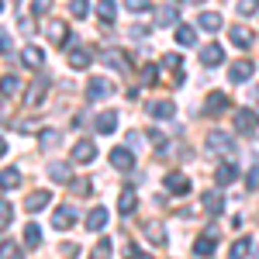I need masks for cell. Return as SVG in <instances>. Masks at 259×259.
<instances>
[{
    "label": "cell",
    "mask_w": 259,
    "mask_h": 259,
    "mask_svg": "<svg viewBox=\"0 0 259 259\" xmlns=\"http://www.w3.org/2000/svg\"><path fill=\"white\" fill-rule=\"evenodd\" d=\"M0 11H4V0H0Z\"/></svg>",
    "instance_id": "f907efd6"
},
{
    "label": "cell",
    "mask_w": 259,
    "mask_h": 259,
    "mask_svg": "<svg viewBox=\"0 0 259 259\" xmlns=\"http://www.w3.org/2000/svg\"><path fill=\"white\" fill-rule=\"evenodd\" d=\"M0 56H11V35L0 28Z\"/></svg>",
    "instance_id": "b9f144b4"
},
{
    "label": "cell",
    "mask_w": 259,
    "mask_h": 259,
    "mask_svg": "<svg viewBox=\"0 0 259 259\" xmlns=\"http://www.w3.org/2000/svg\"><path fill=\"white\" fill-rule=\"evenodd\" d=\"M256 124H259V118L249 111V107H242V111H235V128H239L242 135H252L256 132Z\"/></svg>",
    "instance_id": "8992f818"
},
{
    "label": "cell",
    "mask_w": 259,
    "mask_h": 259,
    "mask_svg": "<svg viewBox=\"0 0 259 259\" xmlns=\"http://www.w3.org/2000/svg\"><path fill=\"white\" fill-rule=\"evenodd\" d=\"M38 242H41V228L35 225V221H28V225H24V245H31V249H35Z\"/></svg>",
    "instance_id": "83f0119b"
},
{
    "label": "cell",
    "mask_w": 259,
    "mask_h": 259,
    "mask_svg": "<svg viewBox=\"0 0 259 259\" xmlns=\"http://www.w3.org/2000/svg\"><path fill=\"white\" fill-rule=\"evenodd\" d=\"M49 38L52 41H66L69 38V28H66L62 21H52V24H49Z\"/></svg>",
    "instance_id": "4dcf8cb0"
},
{
    "label": "cell",
    "mask_w": 259,
    "mask_h": 259,
    "mask_svg": "<svg viewBox=\"0 0 259 259\" xmlns=\"http://www.w3.org/2000/svg\"><path fill=\"white\" fill-rule=\"evenodd\" d=\"M162 66L166 69H180V56H162Z\"/></svg>",
    "instance_id": "7dc6e473"
},
{
    "label": "cell",
    "mask_w": 259,
    "mask_h": 259,
    "mask_svg": "<svg viewBox=\"0 0 259 259\" xmlns=\"http://www.w3.org/2000/svg\"><path fill=\"white\" fill-rule=\"evenodd\" d=\"M94 187L87 183V180H73V194H90Z\"/></svg>",
    "instance_id": "f6af8a7d"
},
{
    "label": "cell",
    "mask_w": 259,
    "mask_h": 259,
    "mask_svg": "<svg viewBox=\"0 0 259 259\" xmlns=\"http://www.w3.org/2000/svg\"><path fill=\"white\" fill-rule=\"evenodd\" d=\"M166 190H169L173 197H183V194H190V180L183 177V173H169V177H166Z\"/></svg>",
    "instance_id": "9c48e42d"
},
{
    "label": "cell",
    "mask_w": 259,
    "mask_h": 259,
    "mask_svg": "<svg viewBox=\"0 0 259 259\" xmlns=\"http://www.w3.org/2000/svg\"><path fill=\"white\" fill-rule=\"evenodd\" d=\"M52 11V0H31V14L41 18V14H49Z\"/></svg>",
    "instance_id": "f35d334b"
},
{
    "label": "cell",
    "mask_w": 259,
    "mask_h": 259,
    "mask_svg": "<svg viewBox=\"0 0 259 259\" xmlns=\"http://www.w3.org/2000/svg\"><path fill=\"white\" fill-rule=\"evenodd\" d=\"M156 80H159V69H156V66H145V69H142V83H145V87H152Z\"/></svg>",
    "instance_id": "ab89813d"
},
{
    "label": "cell",
    "mask_w": 259,
    "mask_h": 259,
    "mask_svg": "<svg viewBox=\"0 0 259 259\" xmlns=\"http://www.w3.org/2000/svg\"><path fill=\"white\" fill-rule=\"evenodd\" d=\"M97 11H100V18H104V21H114V14H118V4H114V0H100Z\"/></svg>",
    "instance_id": "836d02e7"
},
{
    "label": "cell",
    "mask_w": 259,
    "mask_h": 259,
    "mask_svg": "<svg viewBox=\"0 0 259 259\" xmlns=\"http://www.w3.org/2000/svg\"><path fill=\"white\" fill-rule=\"evenodd\" d=\"M249 76H252V62H249V59L232 62V80H235V83H245Z\"/></svg>",
    "instance_id": "603a6c76"
},
{
    "label": "cell",
    "mask_w": 259,
    "mask_h": 259,
    "mask_svg": "<svg viewBox=\"0 0 259 259\" xmlns=\"http://www.w3.org/2000/svg\"><path fill=\"white\" fill-rule=\"evenodd\" d=\"M49 204H52V194H49V190H35V194H28V197H24V207H28L31 214L41 211V207H49Z\"/></svg>",
    "instance_id": "e0dca14e"
},
{
    "label": "cell",
    "mask_w": 259,
    "mask_h": 259,
    "mask_svg": "<svg viewBox=\"0 0 259 259\" xmlns=\"http://www.w3.org/2000/svg\"><path fill=\"white\" fill-rule=\"evenodd\" d=\"M104 62H107V66H121V69H124V59H121L118 52H104Z\"/></svg>",
    "instance_id": "ee69618b"
},
{
    "label": "cell",
    "mask_w": 259,
    "mask_h": 259,
    "mask_svg": "<svg viewBox=\"0 0 259 259\" xmlns=\"http://www.w3.org/2000/svg\"><path fill=\"white\" fill-rule=\"evenodd\" d=\"M218 249V239H214V232H207V235H200L197 242H194V256H211Z\"/></svg>",
    "instance_id": "44dd1931"
},
{
    "label": "cell",
    "mask_w": 259,
    "mask_h": 259,
    "mask_svg": "<svg viewBox=\"0 0 259 259\" xmlns=\"http://www.w3.org/2000/svg\"><path fill=\"white\" fill-rule=\"evenodd\" d=\"M69 14H73V18H87V14H90V4H87V0H73V4H69Z\"/></svg>",
    "instance_id": "8d00e7d4"
},
{
    "label": "cell",
    "mask_w": 259,
    "mask_h": 259,
    "mask_svg": "<svg viewBox=\"0 0 259 259\" xmlns=\"http://www.w3.org/2000/svg\"><path fill=\"white\" fill-rule=\"evenodd\" d=\"M114 87L104 80V76H94V80H87V100H104L107 94H111Z\"/></svg>",
    "instance_id": "277c9868"
},
{
    "label": "cell",
    "mask_w": 259,
    "mask_h": 259,
    "mask_svg": "<svg viewBox=\"0 0 259 259\" xmlns=\"http://www.w3.org/2000/svg\"><path fill=\"white\" fill-rule=\"evenodd\" d=\"M0 187H4V190H18L21 187V169H14V166L0 169Z\"/></svg>",
    "instance_id": "7402d4cb"
},
{
    "label": "cell",
    "mask_w": 259,
    "mask_h": 259,
    "mask_svg": "<svg viewBox=\"0 0 259 259\" xmlns=\"http://www.w3.org/2000/svg\"><path fill=\"white\" fill-rule=\"evenodd\" d=\"M38 142H41V149H45V152H52V149H59L62 132H59V128H41V132H38Z\"/></svg>",
    "instance_id": "ac0fdd59"
},
{
    "label": "cell",
    "mask_w": 259,
    "mask_h": 259,
    "mask_svg": "<svg viewBox=\"0 0 259 259\" xmlns=\"http://www.w3.org/2000/svg\"><path fill=\"white\" fill-rule=\"evenodd\" d=\"M156 14H159V18H156V24H159V28H166V24H177V11H173V7H159Z\"/></svg>",
    "instance_id": "d6a6232c"
},
{
    "label": "cell",
    "mask_w": 259,
    "mask_h": 259,
    "mask_svg": "<svg viewBox=\"0 0 259 259\" xmlns=\"http://www.w3.org/2000/svg\"><path fill=\"white\" fill-rule=\"evenodd\" d=\"M149 114L152 118H173L177 114V107H173V100H149Z\"/></svg>",
    "instance_id": "ffe728a7"
},
{
    "label": "cell",
    "mask_w": 259,
    "mask_h": 259,
    "mask_svg": "<svg viewBox=\"0 0 259 259\" xmlns=\"http://www.w3.org/2000/svg\"><path fill=\"white\" fill-rule=\"evenodd\" d=\"M259 0H239V14H256Z\"/></svg>",
    "instance_id": "60d3db41"
},
{
    "label": "cell",
    "mask_w": 259,
    "mask_h": 259,
    "mask_svg": "<svg viewBox=\"0 0 259 259\" xmlns=\"http://www.w3.org/2000/svg\"><path fill=\"white\" fill-rule=\"evenodd\" d=\"M132 259H152V256H149V252H135Z\"/></svg>",
    "instance_id": "c3c4849f"
},
{
    "label": "cell",
    "mask_w": 259,
    "mask_h": 259,
    "mask_svg": "<svg viewBox=\"0 0 259 259\" xmlns=\"http://www.w3.org/2000/svg\"><path fill=\"white\" fill-rule=\"evenodd\" d=\"M252 252V239H239V242H232V249H228V259H245Z\"/></svg>",
    "instance_id": "d4e9b609"
},
{
    "label": "cell",
    "mask_w": 259,
    "mask_h": 259,
    "mask_svg": "<svg viewBox=\"0 0 259 259\" xmlns=\"http://www.w3.org/2000/svg\"><path fill=\"white\" fill-rule=\"evenodd\" d=\"M0 259H21V249L14 245V242L4 239V245H0Z\"/></svg>",
    "instance_id": "e575fe53"
},
{
    "label": "cell",
    "mask_w": 259,
    "mask_h": 259,
    "mask_svg": "<svg viewBox=\"0 0 259 259\" xmlns=\"http://www.w3.org/2000/svg\"><path fill=\"white\" fill-rule=\"evenodd\" d=\"M194 41H197V31L187 28V24H180L177 28V45H194Z\"/></svg>",
    "instance_id": "1f68e13d"
},
{
    "label": "cell",
    "mask_w": 259,
    "mask_h": 259,
    "mask_svg": "<svg viewBox=\"0 0 259 259\" xmlns=\"http://www.w3.org/2000/svg\"><path fill=\"white\" fill-rule=\"evenodd\" d=\"M49 177L56 180V183H73V173H69L66 162H52V166H49Z\"/></svg>",
    "instance_id": "cb8c5ba5"
},
{
    "label": "cell",
    "mask_w": 259,
    "mask_h": 259,
    "mask_svg": "<svg viewBox=\"0 0 259 259\" xmlns=\"http://www.w3.org/2000/svg\"><path fill=\"white\" fill-rule=\"evenodd\" d=\"M197 4H204V0H197Z\"/></svg>",
    "instance_id": "816d5d0a"
},
{
    "label": "cell",
    "mask_w": 259,
    "mask_h": 259,
    "mask_svg": "<svg viewBox=\"0 0 259 259\" xmlns=\"http://www.w3.org/2000/svg\"><path fill=\"white\" fill-rule=\"evenodd\" d=\"M4 152H7V142H4V139H0V156H4Z\"/></svg>",
    "instance_id": "681fc988"
},
{
    "label": "cell",
    "mask_w": 259,
    "mask_h": 259,
    "mask_svg": "<svg viewBox=\"0 0 259 259\" xmlns=\"http://www.w3.org/2000/svg\"><path fill=\"white\" fill-rule=\"evenodd\" d=\"M11 221H14V207H11L7 200H0V228H7Z\"/></svg>",
    "instance_id": "d590c367"
},
{
    "label": "cell",
    "mask_w": 259,
    "mask_h": 259,
    "mask_svg": "<svg viewBox=\"0 0 259 259\" xmlns=\"http://www.w3.org/2000/svg\"><path fill=\"white\" fill-rule=\"evenodd\" d=\"M245 183H249V190H259V166H252V169H249Z\"/></svg>",
    "instance_id": "7bdbcfd3"
},
{
    "label": "cell",
    "mask_w": 259,
    "mask_h": 259,
    "mask_svg": "<svg viewBox=\"0 0 259 259\" xmlns=\"http://www.w3.org/2000/svg\"><path fill=\"white\" fill-rule=\"evenodd\" d=\"M41 59H45V56H41V49H35V45H28V49L21 52V62H24V66H41Z\"/></svg>",
    "instance_id": "f1b7e54d"
},
{
    "label": "cell",
    "mask_w": 259,
    "mask_h": 259,
    "mask_svg": "<svg viewBox=\"0 0 259 259\" xmlns=\"http://www.w3.org/2000/svg\"><path fill=\"white\" fill-rule=\"evenodd\" d=\"M142 235L152 242V245H166V228H162V221H145V225H142Z\"/></svg>",
    "instance_id": "52a82bcc"
},
{
    "label": "cell",
    "mask_w": 259,
    "mask_h": 259,
    "mask_svg": "<svg viewBox=\"0 0 259 259\" xmlns=\"http://www.w3.org/2000/svg\"><path fill=\"white\" fill-rule=\"evenodd\" d=\"M111 166L121 169V173H132V169H135V156H132L128 149H111Z\"/></svg>",
    "instance_id": "5b68a950"
},
{
    "label": "cell",
    "mask_w": 259,
    "mask_h": 259,
    "mask_svg": "<svg viewBox=\"0 0 259 259\" xmlns=\"http://www.w3.org/2000/svg\"><path fill=\"white\" fill-rule=\"evenodd\" d=\"M90 259H111V239H100L97 249H94V256Z\"/></svg>",
    "instance_id": "74e56055"
},
{
    "label": "cell",
    "mask_w": 259,
    "mask_h": 259,
    "mask_svg": "<svg viewBox=\"0 0 259 259\" xmlns=\"http://www.w3.org/2000/svg\"><path fill=\"white\" fill-rule=\"evenodd\" d=\"M111 218V211L107 207H90V214H87V232H100L104 225Z\"/></svg>",
    "instance_id": "2e32d148"
},
{
    "label": "cell",
    "mask_w": 259,
    "mask_h": 259,
    "mask_svg": "<svg viewBox=\"0 0 259 259\" xmlns=\"http://www.w3.org/2000/svg\"><path fill=\"white\" fill-rule=\"evenodd\" d=\"M228 38H232L235 49H252V31H249V28H242V24H235V28L228 31Z\"/></svg>",
    "instance_id": "d6986e66"
},
{
    "label": "cell",
    "mask_w": 259,
    "mask_h": 259,
    "mask_svg": "<svg viewBox=\"0 0 259 259\" xmlns=\"http://www.w3.org/2000/svg\"><path fill=\"white\" fill-rule=\"evenodd\" d=\"M200 204H204L207 214H221V211H225V197H221L218 190H204V194H200Z\"/></svg>",
    "instance_id": "30bf717a"
},
{
    "label": "cell",
    "mask_w": 259,
    "mask_h": 259,
    "mask_svg": "<svg viewBox=\"0 0 259 259\" xmlns=\"http://www.w3.org/2000/svg\"><path fill=\"white\" fill-rule=\"evenodd\" d=\"M94 156H97V145L90 139H83L73 145V162H94Z\"/></svg>",
    "instance_id": "7c38bea8"
},
{
    "label": "cell",
    "mask_w": 259,
    "mask_h": 259,
    "mask_svg": "<svg viewBox=\"0 0 259 259\" xmlns=\"http://www.w3.org/2000/svg\"><path fill=\"white\" fill-rule=\"evenodd\" d=\"M228 104H232V97H228V94H221V90H214V94H207L204 111H207V114H221V111H228Z\"/></svg>",
    "instance_id": "8fae6325"
},
{
    "label": "cell",
    "mask_w": 259,
    "mask_h": 259,
    "mask_svg": "<svg viewBox=\"0 0 259 259\" xmlns=\"http://www.w3.org/2000/svg\"><path fill=\"white\" fill-rule=\"evenodd\" d=\"M128 11H135V14L149 11V0H128Z\"/></svg>",
    "instance_id": "bcb514c9"
},
{
    "label": "cell",
    "mask_w": 259,
    "mask_h": 259,
    "mask_svg": "<svg viewBox=\"0 0 259 259\" xmlns=\"http://www.w3.org/2000/svg\"><path fill=\"white\" fill-rule=\"evenodd\" d=\"M207 145L214 149V152H232L235 149V142H232V135H225V132H207Z\"/></svg>",
    "instance_id": "ba28073f"
},
{
    "label": "cell",
    "mask_w": 259,
    "mask_h": 259,
    "mask_svg": "<svg viewBox=\"0 0 259 259\" xmlns=\"http://www.w3.org/2000/svg\"><path fill=\"white\" fill-rule=\"evenodd\" d=\"M90 62H94V52L87 45H69V66L73 69H87Z\"/></svg>",
    "instance_id": "7a4b0ae2"
},
{
    "label": "cell",
    "mask_w": 259,
    "mask_h": 259,
    "mask_svg": "<svg viewBox=\"0 0 259 259\" xmlns=\"http://www.w3.org/2000/svg\"><path fill=\"white\" fill-rule=\"evenodd\" d=\"M135 207H139V197H135V187H124L118 197V211L128 218V214H135Z\"/></svg>",
    "instance_id": "5bb4252c"
},
{
    "label": "cell",
    "mask_w": 259,
    "mask_h": 259,
    "mask_svg": "<svg viewBox=\"0 0 259 259\" xmlns=\"http://www.w3.org/2000/svg\"><path fill=\"white\" fill-rule=\"evenodd\" d=\"M94 128H97L100 135H111V132L118 128V114H114V111H100L97 118H94Z\"/></svg>",
    "instance_id": "9a60e30c"
},
{
    "label": "cell",
    "mask_w": 259,
    "mask_h": 259,
    "mask_svg": "<svg viewBox=\"0 0 259 259\" xmlns=\"http://www.w3.org/2000/svg\"><path fill=\"white\" fill-rule=\"evenodd\" d=\"M214 180H218V187H228V183L235 180V166H232V162H221L218 173H214Z\"/></svg>",
    "instance_id": "4316f807"
},
{
    "label": "cell",
    "mask_w": 259,
    "mask_h": 259,
    "mask_svg": "<svg viewBox=\"0 0 259 259\" xmlns=\"http://www.w3.org/2000/svg\"><path fill=\"white\" fill-rule=\"evenodd\" d=\"M18 90H21V80H18V76H4V80H0V94H4V97H14Z\"/></svg>",
    "instance_id": "f546056e"
},
{
    "label": "cell",
    "mask_w": 259,
    "mask_h": 259,
    "mask_svg": "<svg viewBox=\"0 0 259 259\" xmlns=\"http://www.w3.org/2000/svg\"><path fill=\"white\" fill-rule=\"evenodd\" d=\"M200 62H204V66H221V62H225V45H218V41L200 45Z\"/></svg>",
    "instance_id": "6da1fadb"
},
{
    "label": "cell",
    "mask_w": 259,
    "mask_h": 259,
    "mask_svg": "<svg viewBox=\"0 0 259 259\" xmlns=\"http://www.w3.org/2000/svg\"><path fill=\"white\" fill-rule=\"evenodd\" d=\"M197 24L204 28V31H218V28H221V14H214V11H204V14L197 18Z\"/></svg>",
    "instance_id": "484cf974"
},
{
    "label": "cell",
    "mask_w": 259,
    "mask_h": 259,
    "mask_svg": "<svg viewBox=\"0 0 259 259\" xmlns=\"http://www.w3.org/2000/svg\"><path fill=\"white\" fill-rule=\"evenodd\" d=\"M76 225V211L73 207H59V211H52V228L56 232H69Z\"/></svg>",
    "instance_id": "3957f363"
},
{
    "label": "cell",
    "mask_w": 259,
    "mask_h": 259,
    "mask_svg": "<svg viewBox=\"0 0 259 259\" xmlns=\"http://www.w3.org/2000/svg\"><path fill=\"white\" fill-rule=\"evenodd\" d=\"M45 90H49V80L41 76V80H35V87H28V94H24V104H28V107H38L41 100H45Z\"/></svg>",
    "instance_id": "4fadbf2b"
}]
</instances>
